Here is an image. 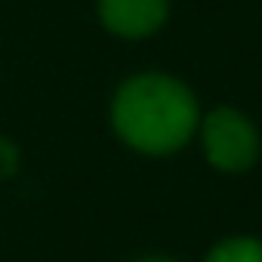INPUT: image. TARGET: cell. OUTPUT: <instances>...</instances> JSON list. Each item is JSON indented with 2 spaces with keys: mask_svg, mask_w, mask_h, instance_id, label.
I'll return each mask as SVG.
<instances>
[{
  "mask_svg": "<svg viewBox=\"0 0 262 262\" xmlns=\"http://www.w3.org/2000/svg\"><path fill=\"white\" fill-rule=\"evenodd\" d=\"M139 262H173V259H164V256H148V259H139Z\"/></svg>",
  "mask_w": 262,
  "mask_h": 262,
  "instance_id": "cell-6",
  "label": "cell"
},
{
  "mask_svg": "<svg viewBox=\"0 0 262 262\" xmlns=\"http://www.w3.org/2000/svg\"><path fill=\"white\" fill-rule=\"evenodd\" d=\"M207 262H262V241L256 237H228L216 244Z\"/></svg>",
  "mask_w": 262,
  "mask_h": 262,
  "instance_id": "cell-4",
  "label": "cell"
},
{
  "mask_svg": "<svg viewBox=\"0 0 262 262\" xmlns=\"http://www.w3.org/2000/svg\"><path fill=\"white\" fill-rule=\"evenodd\" d=\"M170 10V0H99V19L117 37H148L155 34Z\"/></svg>",
  "mask_w": 262,
  "mask_h": 262,
  "instance_id": "cell-3",
  "label": "cell"
},
{
  "mask_svg": "<svg viewBox=\"0 0 262 262\" xmlns=\"http://www.w3.org/2000/svg\"><path fill=\"white\" fill-rule=\"evenodd\" d=\"M111 123L142 155L179 151L198 126V102L185 83L167 74H136L114 93Z\"/></svg>",
  "mask_w": 262,
  "mask_h": 262,
  "instance_id": "cell-1",
  "label": "cell"
},
{
  "mask_svg": "<svg viewBox=\"0 0 262 262\" xmlns=\"http://www.w3.org/2000/svg\"><path fill=\"white\" fill-rule=\"evenodd\" d=\"M204 151L207 161L222 173H244L259 158L256 126L234 108H216L204 120Z\"/></svg>",
  "mask_w": 262,
  "mask_h": 262,
  "instance_id": "cell-2",
  "label": "cell"
},
{
  "mask_svg": "<svg viewBox=\"0 0 262 262\" xmlns=\"http://www.w3.org/2000/svg\"><path fill=\"white\" fill-rule=\"evenodd\" d=\"M16 170H19V148L7 136H0V179H10Z\"/></svg>",
  "mask_w": 262,
  "mask_h": 262,
  "instance_id": "cell-5",
  "label": "cell"
}]
</instances>
